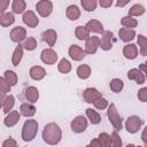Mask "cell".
I'll list each match as a JSON object with an SVG mask.
<instances>
[{
    "label": "cell",
    "mask_w": 147,
    "mask_h": 147,
    "mask_svg": "<svg viewBox=\"0 0 147 147\" xmlns=\"http://www.w3.org/2000/svg\"><path fill=\"white\" fill-rule=\"evenodd\" d=\"M85 113H86V116H87V118L90 119V122H91L92 124H99V123L101 122V116H100L94 109L87 108V109L85 110Z\"/></svg>",
    "instance_id": "cell-29"
},
{
    "label": "cell",
    "mask_w": 147,
    "mask_h": 147,
    "mask_svg": "<svg viewBox=\"0 0 147 147\" xmlns=\"http://www.w3.org/2000/svg\"><path fill=\"white\" fill-rule=\"evenodd\" d=\"M10 88H11V86L9 85V83L3 77H0V92L6 94V93L10 92Z\"/></svg>",
    "instance_id": "cell-42"
},
{
    "label": "cell",
    "mask_w": 147,
    "mask_h": 147,
    "mask_svg": "<svg viewBox=\"0 0 147 147\" xmlns=\"http://www.w3.org/2000/svg\"><path fill=\"white\" fill-rule=\"evenodd\" d=\"M123 55L129 59V60H133L138 56V47L134 44H127L124 46L123 48Z\"/></svg>",
    "instance_id": "cell-21"
},
{
    "label": "cell",
    "mask_w": 147,
    "mask_h": 147,
    "mask_svg": "<svg viewBox=\"0 0 147 147\" xmlns=\"http://www.w3.org/2000/svg\"><path fill=\"white\" fill-rule=\"evenodd\" d=\"M90 145H91L92 147H102V145H101V142L99 141L98 138H96V139H92L91 142H90Z\"/></svg>",
    "instance_id": "cell-47"
},
{
    "label": "cell",
    "mask_w": 147,
    "mask_h": 147,
    "mask_svg": "<svg viewBox=\"0 0 147 147\" xmlns=\"http://www.w3.org/2000/svg\"><path fill=\"white\" fill-rule=\"evenodd\" d=\"M145 133H146V131L144 130V132H142V141L146 144V138H145Z\"/></svg>",
    "instance_id": "cell-52"
},
{
    "label": "cell",
    "mask_w": 147,
    "mask_h": 147,
    "mask_svg": "<svg viewBox=\"0 0 147 147\" xmlns=\"http://www.w3.org/2000/svg\"><path fill=\"white\" fill-rule=\"evenodd\" d=\"M57 54L55 51H53L52 48H46L41 52L40 54V59L41 61L45 63V64H48V65H52L54 64L56 61H57Z\"/></svg>",
    "instance_id": "cell-8"
},
{
    "label": "cell",
    "mask_w": 147,
    "mask_h": 147,
    "mask_svg": "<svg viewBox=\"0 0 147 147\" xmlns=\"http://www.w3.org/2000/svg\"><path fill=\"white\" fill-rule=\"evenodd\" d=\"M121 24H122L124 28H126V29H132V30H133V28H136V26L138 25V21H137L136 18H133V17H131V16L127 15V16L122 17Z\"/></svg>",
    "instance_id": "cell-30"
},
{
    "label": "cell",
    "mask_w": 147,
    "mask_h": 147,
    "mask_svg": "<svg viewBox=\"0 0 147 147\" xmlns=\"http://www.w3.org/2000/svg\"><path fill=\"white\" fill-rule=\"evenodd\" d=\"M85 28L87 29L88 32H94V33H103L105 30H103V25L101 22H99L98 20H91L86 23Z\"/></svg>",
    "instance_id": "cell-18"
},
{
    "label": "cell",
    "mask_w": 147,
    "mask_h": 147,
    "mask_svg": "<svg viewBox=\"0 0 147 147\" xmlns=\"http://www.w3.org/2000/svg\"><path fill=\"white\" fill-rule=\"evenodd\" d=\"M23 95L29 103H34L39 99V91L34 86H28L23 91Z\"/></svg>",
    "instance_id": "cell-12"
},
{
    "label": "cell",
    "mask_w": 147,
    "mask_h": 147,
    "mask_svg": "<svg viewBox=\"0 0 147 147\" xmlns=\"http://www.w3.org/2000/svg\"><path fill=\"white\" fill-rule=\"evenodd\" d=\"M98 3L103 8H108V7H110L113 5V0H100Z\"/></svg>",
    "instance_id": "cell-46"
},
{
    "label": "cell",
    "mask_w": 147,
    "mask_h": 147,
    "mask_svg": "<svg viewBox=\"0 0 147 147\" xmlns=\"http://www.w3.org/2000/svg\"><path fill=\"white\" fill-rule=\"evenodd\" d=\"M144 13H145V7L140 3H136L129 9V16H131V17L141 16Z\"/></svg>",
    "instance_id": "cell-32"
},
{
    "label": "cell",
    "mask_w": 147,
    "mask_h": 147,
    "mask_svg": "<svg viewBox=\"0 0 147 147\" xmlns=\"http://www.w3.org/2000/svg\"><path fill=\"white\" fill-rule=\"evenodd\" d=\"M14 103H15V98H14V95H13V94L7 95V99H6L5 105H3V107H2L3 113H6V114L10 113L11 109H13V107H14Z\"/></svg>",
    "instance_id": "cell-36"
},
{
    "label": "cell",
    "mask_w": 147,
    "mask_h": 147,
    "mask_svg": "<svg viewBox=\"0 0 147 147\" xmlns=\"http://www.w3.org/2000/svg\"><path fill=\"white\" fill-rule=\"evenodd\" d=\"M29 75H30V77H31L32 79H34V80H41V79L46 76V71H45V69H44L42 67H40V65H33V67L30 68Z\"/></svg>",
    "instance_id": "cell-19"
},
{
    "label": "cell",
    "mask_w": 147,
    "mask_h": 147,
    "mask_svg": "<svg viewBox=\"0 0 147 147\" xmlns=\"http://www.w3.org/2000/svg\"><path fill=\"white\" fill-rule=\"evenodd\" d=\"M85 147H92V146H91V145H87V146H85Z\"/></svg>",
    "instance_id": "cell-53"
},
{
    "label": "cell",
    "mask_w": 147,
    "mask_h": 147,
    "mask_svg": "<svg viewBox=\"0 0 147 147\" xmlns=\"http://www.w3.org/2000/svg\"><path fill=\"white\" fill-rule=\"evenodd\" d=\"M8 6H9V0H0V14L6 13Z\"/></svg>",
    "instance_id": "cell-45"
},
{
    "label": "cell",
    "mask_w": 147,
    "mask_h": 147,
    "mask_svg": "<svg viewBox=\"0 0 147 147\" xmlns=\"http://www.w3.org/2000/svg\"><path fill=\"white\" fill-rule=\"evenodd\" d=\"M22 56H23V47L22 45H18L16 46L14 53H13V56H11V64L14 67H17L22 60Z\"/></svg>",
    "instance_id": "cell-26"
},
{
    "label": "cell",
    "mask_w": 147,
    "mask_h": 147,
    "mask_svg": "<svg viewBox=\"0 0 147 147\" xmlns=\"http://www.w3.org/2000/svg\"><path fill=\"white\" fill-rule=\"evenodd\" d=\"M62 139V130L56 123H48L42 130V140L47 145H57Z\"/></svg>",
    "instance_id": "cell-1"
},
{
    "label": "cell",
    "mask_w": 147,
    "mask_h": 147,
    "mask_svg": "<svg viewBox=\"0 0 147 147\" xmlns=\"http://www.w3.org/2000/svg\"><path fill=\"white\" fill-rule=\"evenodd\" d=\"M127 78L131 79V80H134L137 84L141 85L145 83V75L137 68H133V69H130L127 71Z\"/></svg>",
    "instance_id": "cell-17"
},
{
    "label": "cell",
    "mask_w": 147,
    "mask_h": 147,
    "mask_svg": "<svg viewBox=\"0 0 147 147\" xmlns=\"http://www.w3.org/2000/svg\"><path fill=\"white\" fill-rule=\"evenodd\" d=\"M3 78L9 83L10 86H14V85L17 84V75H16L13 70H6Z\"/></svg>",
    "instance_id": "cell-37"
},
{
    "label": "cell",
    "mask_w": 147,
    "mask_h": 147,
    "mask_svg": "<svg viewBox=\"0 0 147 147\" xmlns=\"http://www.w3.org/2000/svg\"><path fill=\"white\" fill-rule=\"evenodd\" d=\"M100 45V38L96 36L88 37L85 42V54H95Z\"/></svg>",
    "instance_id": "cell-7"
},
{
    "label": "cell",
    "mask_w": 147,
    "mask_h": 147,
    "mask_svg": "<svg viewBox=\"0 0 147 147\" xmlns=\"http://www.w3.org/2000/svg\"><path fill=\"white\" fill-rule=\"evenodd\" d=\"M69 55L74 61H82L85 57V52L78 45H71L69 47Z\"/></svg>",
    "instance_id": "cell-16"
},
{
    "label": "cell",
    "mask_w": 147,
    "mask_h": 147,
    "mask_svg": "<svg viewBox=\"0 0 147 147\" xmlns=\"http://www.w3.org/2000/svg\"><path fill=\"white\" fill-rule=\"evenodd\" d=\"M75 36L78 40H86L90 37V32L85 28V25H78L75 30Z\"/></svg>",
    "instance_id": "cell-28"
},
{
    "label": "cell",
    "mask_w": 147,
    "mask_h": 147,
    "mask_svg": "<svg viewBox=\"0 0 147 147\" xmlns=\"http://www.w3.org/2000/svg\"><path fill=\"white\" fill-rule=\"evenodd\" d=\"M9 36H10L11 41H14V42H21L26 37V30L23 26H15V28L11 29Z\"/></svg>",
    "instance_id": "cell-13"
},
{
    "label": "cell",
    "mask_w": 147,
    "mask_h": 147,
    "mask_svg": "<svg viewBox=\"0 0 147 147\" xmlns=\"http://www.w3.org/2000/svg\"><path fill=\"white\" fill-rule=\"evenodd\" d=\"M38 122L36 119H26L22 127V139L25 142L32 141L38 133Z\"/></svg>",
    "instance_id": "cell-2"
},
{
    "label": "cell",
    "mask_w": 147,
    "mask_h": 147,
    "mask_svg": "<svg viewBox=\"0 0 147 147\" xmlns=\"http://www.w3.org/2000/svg\"><path fill=\"white\" fill-rule=\"evenodd\" d=\"M118 36H119V39L124 42H129L131 40L134 39L136 37V31L132 30V29H126V28H121L119 31H118Z\"/></svg>",
    "instance_id": "cell-20"
},
{
    "label": "cell",
    "mask_w": 147,
    "mask_h": 147,
    "mask_svg": "<svg viewBox=\"0 0 147 147\" xmlns=\"http://www.w3.org/2000/svg\"><path fill=\"white\" fill-rule=\"evenodd\" d=\"M15 22V16L13 13H3L0 14V25L3 28H7L9 25H11Z\"/></svg>",
    "instance_id": "cell-24"
},
{
    "label": "cell",
    "mask_w": 147,
    "mask_h": 147,
    "mask_svg": "<svg viewBox=\"0 0 147 147\" xmlns=\"http://www.w3.org/2000/svg\"><path fill=\"white\" fill-rule=\"evenodd\" d=\"M26 8V2L24 0H14L11 2L13 14H23Z\"/></svg>",
    "instance_id": "cell-25"
},
{
    "label": "cell",
    "mask_w": 147,
    "mask_h": 147,
    "mask_svg": "<svg viewBox=\"0 0 147 147\" xmlns=\"http://www.w3.org/2000/svg\"><path fill=\"white\" fill-rule=\"evenodd\" d=\"M93 105H94V107H95L96 109L102 110V109H106V108L108 107V101H107V99H105L103 96H101V98H99L98 100H95V101L93 102Z\"/></svg>",
    "instance_id": "cell-41"
},
{
    "label": "cell",
    "mask_w": 147,
    "mask_h": 147,
    "mask_svg": "<svg viewBox=\"0 0 147 147\" xmlns=\"http://www.w3.org/2000/svg\"><path fill=\"white\" fill-rule=\"evenodd\" d=\"M36 110H37L36 107L32 103H29V102L22 103L21 107H20V114L22 116H25V117H32L36 114Z\"/></svg>",
    "instance_id": "cell-22"
},
{
    "label": "cell",
    "mask_w": 147,
    "mask_h": 147,
    "mask_svg": "<svg viewBox=\"0 0 147 147\" xmlns=\"http://www.w3.org/2000/svg\"><path fill=\"white\" fill-rule=\"evenodd\" d=\"M65 15H67V17H68L70 21H76V20H78L79 16H80V9L78 8L77 5H70V6L67 7Z\"/></svg>",
    "instance_id": "cell-23"
},
{
    "label": "cell",
    "mask_w": 147,
    "mask_h": 147,
    "mask_svg": "<svg viewBox=\"0 0 147 147\" xmlns=\"http://www.w3.org/2000/svg\"><path fill=\"white\" fill-rule=\"evenodd\" d=\"M126 147H146V146H134L133 144H129V145H126Z\"/></svg>",
    "instance_id": "cell-51"
},
{
    "label": "cell",
    "mask_w": 147,
    "mask_h": 147,
    "mask_svg": "<svg viewBox=\"0 0 147 147\" xmlns=\"http://www.w3.org/2000/svg\"><path fill=\"white\" fill-rule=\"evenodd\" d=\"M6 99H7V95H6L5 93L0 92V109H2V107H3V105H5Z\"/></svg>",
    "instance_id": "cell-48"
},
{
    "label": "cell",
    "mask_w": 147,
    "mask_h": 147,
    "mask_svg": "<svg viewBox=\"0 0 147 147\" xmlns=\"http://www.w3.org/2000/svg\"><path fill=\"white\" fill-rule=\"evenodd\" d=\"M36 9L41 17H47L53 11V3L49 0H40L36 3Z\"/></svg>",
    "instance_id": "cell-6"
},
{
    "label": "cell",
    "mask_w": 147,
    "mask_h": 147,
    "mask_svg": "<svg viewBox=\"0 0 147 147\" xmlns=\"http://www.w3.org/2000/svg\"><path fill=\"white\" fill-rule=\"evenodd\" d=\"M2 147H17V142L13 138H8L2 142Z\"/></svg>",
    "instance_id": "cell-44"
},
{
    "label": "cell",
    "mask_w": 147,
    "mask_h": 147,
    "mask_svg": "<svg viewBox=\"0 0 147 147\" xmlns=\"http://www.w3.org/2000/svg\"><path fill=\"white\" fill-rule=\"evenodd\" d=\"M77 76L80 78V79H87L91 75V68L90 65L87 64H80L78 68H77V71H76Z\"/></svg>",
    "instance_id": "cell-27"
},
{
    "label": "cell",
    "mask_w": 147,
    "mask_h": 147,
    "mask_svg": "<svg viewBox=\"0 0 147 147\" xmlns=\"http://www.w3.org/2000/svg\"><path fill=\"white\" fill-rule=\"evenodd\" d=\"M139 70H140L142 74H145V63H141V64H140V69H139Z\"/></svg>",
    "instance_id": "cell-50"
},
{
    "label": "cell",
    "mask_w": 147,
    "mask_h": 147,
    "mask_svg": "<svg viewBox=\"0 0 147 147\" xmlns=\"http://www.w3.org/2000/svg\"><path fill=\"white\" fill-rule=\"evenodd\" d=\"M130 2V0H125V1H121V0H118L117 2H116V6H118V7H124L125 5H127Z\"/></svg>",
    "instance_id": "cell-49"
},
{
    "label": "cell",
    "mask_w": 147,
    "mask_h": 147,
    "mask_svg": "<svg viewBox=\"0 0 147 147\" xmlns=\"http://www.w3.org/2000/svg\"><path fill=\"white\" fill-rule=\"evenodd\" d=\"M20 117H21V114H20L17 110H11V111L8 113L7 116L5 117L3 124H5L7 127H13V126H15V125L18 123Z\"/></svg>",
    "instance_id": "cell-15"
},
{
    "label": "cell",
    "mask_w": 147,
    "mask_h": 147,
    "mask_svg": "<svg viewBox=\"0 0 147 147\" xmlns=\"http://www.w3.org/2000/svg\"><path fill=\"white\" fill-rule=\"evenodd\" d=\"M109 87H110V90H111L114 93H119V92L123 90V87H124V83H123V80L119 79V78H114V79L110 80Z\"/></svg>",
    "instance_id": "cell-31"
},
{
    "label": "cell",
    "mask_w": 147,
    "mask_h": 147,
    "mask_svg": "<svg viewBox=\"0 0 147 147\" xmlns=\"http://www.w3.org/2000/svg\"><path fill=\"white\" fill-rule=\"evenodd\" d=\"M141 125H142V119L137 115L129 116L125 122V129L129 133H137L140 130Z\"/></svg>",
    "instance_id": "cell-4"
},
{
    "label": "cell",
    "mask_w": 147,
    "mask_h": 147,
    "mask_svg": "<svg viewBox=\"0 0 147 147\" xmlns=\"http://www.w3.org/2000/svg\"><path fill=\"white\" fill-rule=\"evenodd\" d=\"M107 116L109 122L111 123V125L114 126V129L116 131H121L123 129V124H122V117L118 114L115 103H110L108 106V110H107Z\"/></svg>",
    "instance_id": "cell-3"
},
{
    "label": "cell",
    "mask_w": 147,
    "mask_h": 147,
    "mask_svg": "<svg viewBox=\"0 0 147 147\" xmlns=\"http://www.w3.org/2000/svg\"><path fill=\"white\" fill-rule=\"evenodd\" d=\"M113 37L114 33L111 31H105L101 36L99 47H101V49L103 51H110L113 48Z\"/></svg>",
    "instance_id": "cell-10"
},
{
    "label": "cell",
    "mask_w": 147,
    "mask_h": 147,
    "mask_svg": "<svg viewBox=\"0 0 147 147\" xmlns=\"http://www.w3.org/2000/svg\"><path fill=\"white\" fill-rule=\"evenodd\" d=\"M80 3H82L83 8H84L86 11H93V10H95V8H96L98 1H95V0H82Z\"/></svg>",
    "instance_id": "cell-38"
},
{
    "label": "cell",
    "mask_w": 147,
    "mask_h": 147,
    "mask_svg": "<svg viewBox=\"0 0 147 147\" xmlns=\"http://www.w3.org/2000/svg\"><path fill=\"white\" fill-rule=\"evenodd\" d=\"M22 47L23 49H26V51H33L37 47V40L33 37H28L23 40Z\"/></svg>",
    "instance_id": "cell-34"
},
{
    "label": "cell",
    "mask_w": 147,
    "mask_h": 147,
    "mask_svg": "<svg viewBox=\"0 0 147 147\" xmlns=\"http://www.w3.org/2000/svg\"><path fill=\"white\" fill-rule=\"evenodd\" d=\"M23 23L25 25H28L29 28H36L39 24V18L37 17V15L34 14V11L32 10H26L23 13Z\"/></svg>",
    "instance_id": "cell-11"
},
{
    "label": "cell",
    "mask_w": 147,
    "mask_h": 147,
    "mask_svg": "<svg viewBox=\"0 0 147 147\" xmlns=\"http://www.w3.org/2000/svg\"><path fill=\"white\" fill-rule=\"evenodd\" d=\"M41 40L45 41L51 47L54 46L55 42H56V40H57V33H56V31L53 30V29H48V30L44 31L41 33Z\"/></svg>",
    "instance_id": "cell-14"
},
{
    "label": "cell",
    "mask_w": 147,
    "mask_h": 147,
    "mask_svg": "<svg viewBox=\"0 0 147 147\" xmlns=\"http://www.w3.org/2000/svg\"><path fill=\"white\" fill-rule=\"evenodd\" d=\"M137 40H138V45L140 46V54L142 56H146L147 55V38L142 34H138Z\"/></svg>",
    "instance_id": "cell-35"
},
{
    "label": "cell",
    "mask_w": 147,
    "mask_h": 147,
    "mask_svg": "<svg viewBox=\"0 0 147 147\" xmlns=\"http://www.w3.org/2000/svg\"><path fill=\"white\" fill-rule=\"evenodd\" d=\"M98 139H99V141L101 142L102 147H110V144H111V136H109L108 133H106V132L100 133L99 137H98Z\"/></svg>",
    "instance_id": "cell-39"
},
{
    "label": "cell",
    "mask_w": 147,
    "mask_h": 147,
    "mask_svg": "<svg viewBox=\"0 0 147 147\" xmlns=\"http://www.w3.org/2000/svg\"><path fill=\"white\" fill-rule=\"evenodd\" d=\"M138 99L141 102H146L147 101V87H142L138 91Z\"/></svg>",
    "instance_id": "cell-43"
},
{
    "label": "cell",
    "mask_w": 147,
    "mask_h": 147,
    "mask_svg": "<svg viewBox=\"0 0 147 147\" xmlns=\"http://www.w3.org/2000/svg\"><path fill=\"white\" fill-rule=\"evenodd\" d=\"M57 70L62 74H68L71 71V63L67 60V59H61L59 64H57Z\"/></svg>",
    "instance_id": "cell-33"
},
{
    "label": "cell",
    "mask_w": 147,
    "mask_h": 147,
    "mask_svg": "<svg viewBox=\"0 0 147 147\" xmlns=\"http://www.w3.org/2000/svg\"><path fill=\"white\" fill-rule=\"evenodd\" d=\"M110 147H122V139H121V137H119V134H118V132L116 130L111 133Z\"/></svg>",
    "instance_id": "cell-40"
},
{
    "label": "cell",
    "mask_w": 147,
    "mask_h": 147,
    "mask_svg": "<svg viewBox=\"0 0 147 147\" xmlns=\"http://www.w3.org/2000/svg\"><path fill=\"white\" fill-rule=\"evenodd\" d=\"M70 127L75 133H83L87 129V119L84 116L78 115L71 121Z\"/></svg>",
    "instance_id": "cell-5"
},
{
    "label": "cell",
    "mask_w": 147,
    "mask_h": 147,
    "mask_svg": "<svg viewBox=\"0 0 147 147\" xmlns=\"http://www.w3.org/2000/svg\"><path fill=\"white\" fill-rule=\"evenodd\" d=\"M101 96H102L101 92H99V91H98L96 88H94V87H87V88H85L84 92H83V99H84V101L87 102V103H93L95 100H98V99L101 98Z\"/></svg>",
    "instance_id": "cell-9"
}]
</instances>
